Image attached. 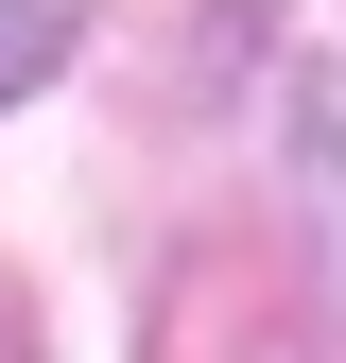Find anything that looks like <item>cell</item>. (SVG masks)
<instances>
[{"instance_id":"7a4b0ae2","label":"cell","mask_w":346,"mask_h":363,"mask_svg":"<svg viewBox=\"0 0 346 363\" xmlns=\"http://www.w3.org/2000/svg\"><path fill=\"white\" fill-rule=\"evenodd\" d=\"M294 156H312V208H329V242H346V69L294 86Z\"/></svg>"},{"instance_id":"6da1fadb","label":"cell","mask_w":346,"mask_h":363,"mask_svg":"<svg viewBox=\"0 0 346 363\" xmlns=\"http://www.w3.org/2000/svg\"><path fill=\"white\" fill-rule=\"evenodd\" d=\"M69 35H86V0H0V104H18V86H52Z\"/></svg>"}]
</instances>
